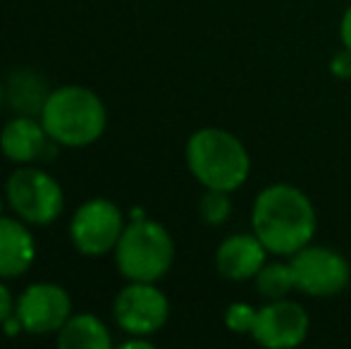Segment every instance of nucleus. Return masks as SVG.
<instances>
[{"instance_id": "nucleus-7", "label": "nucleus", "mask_w": 351, "mask_h": 349, "mask_svg": "<svg viewBox=\"0 0 351 349\" xmlns=\"http://www.w3.org/2000/svg\"><path fill=\"white\" fill-rule=\"evenodd\" d=\"M296 289L308 297L325 299L339 294L349 285V263L339 252L328 247H304L291 256Z\"/></svg>"}, {"instance_id": "nucleus-9", "label": "nucleus", "mask_w": 351, "mask_h": 349, "mask_svg": "<svg viewBox=\"0 0 351 349\" xmlns=\"http://www.w3.org/2000/svg\"><path fill=\"white\" fill-rule=\"evenodd\" d=\"M24 333L29 335H51L58 333L72 316V299L60 285L36 282L29 285L14 306Z\"/></svg>"}, {"instance_id": "nucleus-3", "label": "nucleus", "mask_w": 351, "mask_h": 349, "mask_svg": "<svg viewBox=\"0 0 351 349\" xmlns=\"http://www.w3.org/2000/svg\"><path fill=\"white\" fill-rule=\"evenodd\" d=\"M41 122L53 141L70 149H82L103 136L108 112L103 101L91 88L60 86L48 96Z\"/></svg>"}, {"instance_id": "nucleus-22", "label": "nucleus", "mask_w": 351, "mask_h": 349, "mask_svg": "<svg viewBox=\"0 0 351 349\" xmlns=\"http://www.w3.org/2000/svg\"><path fill=\"white\" fill-rule=\"evenodd\" d=\"M122 349H153V342L146 335H132L130 340H125L120 345Z\"/></svg>"}, {"instance_id": "nucleus-5", "label": "nucleus", "mask_w": 351, "mask_h": 349, "mask_svg": "<svg viewBox=\"0 0 351 349\" xmlns=\"http://www.w3.org/2000/svg\"><path fill=\"white\" fill-rule=\"evenodd\" d=\"M8 204L19 215V220L32 225H48L62 213L65 208V196L56 180L48 173L22 165L14 170L5 186Z\"/></svg>"}, {"instance_id": "nucleus-20", "label": "nucleus", "mask_w": 351, "mask_h": 349, "mask_svg": "<svg viewBox=\"0 0 351 349\" xmlns=\"http://www.w3.org/2000/svg\"><path fill=\"white\" fill-rule=\"evenodd\" d=\"M14 299H12V294H10V289L5 287L3 282H0V326H3L5 321H8L10 316L14 313Z\"/></svg>"}, {"instance_id": "nucleus-6", "label": "nucleus", "mask_w": 351, "mask_h": 349, "mask_svg": "<svg viewBox=\"0 0 351 349\" xmlns=\"http://www.w3.org/2000/svg\"><path fill=\"white\" fill-rule=\"evenodd\" d=\"M125 232L122 210L108 199H91L82 204L70 223V237L79 254L103 256L112 252Z\"/></svg>"}, {"instance_id": "nucleus-18", "label": "nucleus", "mask_w": 351, "mask_h": 349, "mask_svg": "<svg viewBox=\"0 0 351 349\" xmlns=\"http://www.w3.org/2000/svg\"><path fill=\"white\" fill-rule=\"evenodd\" d=\"M256 313L258 311H254L249 304L234 302V304H230L225 311V326L230 328L232 333H239V335L249 333L251 335V330H254V326H256Z\"/></svg>"}, {"instance_id": "nucleus-8", "label": "nucleus", "mask_w": 351, "mask_h": 349, "mask_svg": "<svg viewBox=\"0 0 351 349\" xmlns=\"http://www.w3.org/2000/svg\"><path fill=\"white\" fill-rule=\"evenodd\" d=\"M117 326L130 335H153L167 323L170 302L153 282H130L112 304Z\"/></svg>"}, {"instance_id": "nucleus-24", "label": "nucleus", "mask_w": 351, "mask_h": 349, "mask_svg": "<svg viewBox=\"0 0 351 349\" xmlns=\"http://www.w3.org/2000/svg\"><path fill=\"white\" fill-rule=\"evenodd\" d=\"M0 215H3V201H0Z\"/></svg>"}, {"instance_id": "nucleus-21", "label": "nucleus", "mask_w": 351, "mask_h": 349, "mask_svg": "<svg viewBox=\"0 0 351 349\" xmlns=\"http://www.w3.org/2000/svg\"><path fill=\"white\" fill-rule=\"evenodd\" d=\"M339 38H342L344 46L351 48V5L347 8V12H344L342 22H339Z\"/></svg>"}, {"instance_id": "nucleus-19", "label": "nucleus", "mask_w": 351, "mask_h": 349, "mask_svg": "<svg viewBox=\"0 0 351 349\" xmlns=\"http://www.w3.org/2000/svg\"><path fill=\"white\" fill-rule=\"evenodd\" d=\"M330 72L339 80H351V48L344 46L339 53H335L332 62H330Z\"/></svg>"}, {"instance_id": "nucleus-1", "label": "nucleus", "mask_w": 351, "mask_h": 349, "mask_svg": "<svg viewBox=\"0 0 351 349\" xmlns=\"http://www.w3.org/2000/svg\"><path fill=\"white\" fill-rule=\"evenodd\" d=\"M251 225L270 254L294 256L311 244L318 220L313 204L301 189L291 184H270L256 196Z\"/></svg>"}, {"instance_id": "nucleus-14", "label": "nucleus", "mask_w": 351, "mask_h": 349, "mask_svg": "<svg viewBox=\"0 0 351 349\" xmlns=\"http://www.w3.org/2000/svg\"><path fill=\"white\" fill-rule=\"evenodd\" d=\"M5 106L17 115L41 117L46 101L51 96L48 80L36 70H14L3 86Z\"/></svg>"}, {"instance_id": "nucleus-12", "label": "nucleus", "mask_w": 351, "mask_h": 349, "mask_svg": "<svg viewBox=\"0 0 351 349\" xmlns=\"http://www.w3.org/2000/svg\"><path fill=\"white\" fill-rule=\"evenodd\" d=\"M268 249L263 247L256 234H232L222 239L215 252V268L225 280L232 282H244L258 275L265 265Z\"/></svg>"}, {"instance_id": "nucleus-15", "label": "nucleus", "mask_w": 351, "mask_h": 349, "mask_svg": "<svg viewBox=\"0 0 351 349\" xmlns=\"http://www.w3.org/2000/svg\"><path fill=\"white\" fill-rule=\"evenodd\" d=\"M60 349H108L112 345L110 330L93 313H77L58 330Z\"/></svg>"}, {"instance_id": "nucleus-16", "label": "nucleus", "mask_w": 351, "mask_h": 349, "mask_svg": "<svg viewBox=\"0 0 351 349\" xmlns=\"http://www.w3.org/2000/svg\"><path fill=\"white\" fill-rule=\"evenodd\" d=\"M256 287L265 299H287L291 289H296L291 263H265L256 275Z\"/></svg>"}, {"instance_id": "nucleus-11", "label": "nucleus", "mask_w": 351, "mask_h": 349, "mask_svg": "<svg viewBox=\"0 0 351 349\" xmlns=\"http://www.w3.org/2000/svg\"><path fill=\"white\" fill-rule=\"evenodd\" d=\"M58 141L46 132L41 120L27 115H17L0 132V151L8 160L17 165H34L41 160H53L58 151Z\"/></svg>"}, {"instance_id": "nucleus-23", "label": "nucleus", "mask_w": 351, "mask_h": 349, "mask_svg": "<svg viewBox=\"0 0 351 349\" xmlns=\"http://www.w3.org/2000/svg\"><path fill=\"white\" fill-rule=\"evenodd\" d=\"M5 106V91H3V84H0V108Z\"/></svg>"}, {"instance_id": "nucleus-10", "label": "nucleus", "mask_w": 351, "mask_h": 349, "mask_svg": "<svg viewBox=\"0 0 351 349\" xmlns=\"http://www.w3.org/2000/svg\"><path fill=\"white\" fill-rule=\"evenodd\" d=\"M308 313L301 304L289 299H273L263 309H258L251 335L261 347L289 349L299 347L308 337Z\"/></svg>"}, {"instance_id": "nucleus-4", "label": "nucleus", "mask_w": 351, "mask_h": 349, "mask_svg": "<svg viewBox=\"0 0 351 349\" xmlns=\"http://www.w3.org/2000/svg\"><path fill=\"white\" fill-rule=\"evenodd\" d=\"M115 261L130 282H158L175 261L172 234L156 220H132L115 247Z\"/></svg>"}, {"instance_id": "nucleus-13", "label": "nucleus", "mask_w": 351, "mask_h": 349, "mask_svg": "<svg viewBox=\"0 0 351 349\" xmlns=\"http://www.w3.org/2000/svg\"><path fill=\"white\" fill-rule=\"evenodd\" d=\"M36 256V244L24 223L0 215V278H19Z\"/></svg>"}, {"instance_id": "nucleus-17", "label": "nucleus", "mask_w": 351, "mask_h": 349, "mask_svg": "<svg viewBox=\"0 0 351 349\" xmlns=\"http://www.w3.org/2000/svg\"><path fill=\"white\" fill-rule=\"evenodd\" d=\"M199 213L201 220L208 225H222L232 213V201L230 191L220 189H206V194L199 201Z\"/></svg>"}, {"instance_id": "nucleus-2", "label": "nucleus", "mask_w": 351, "mask_h": 349, "mask_svg": "<svg viewBox=\"0 0 351 349\" xmlns=\"http://www.w3.org/2000/svg\"><path fill=\"white\" fill-rule=\"evenodd\" d=\"M186 165L206 189L234 191L249 180L251 158L232 132L206 127L186 141Z\"/></svg>"}]
</instances>
